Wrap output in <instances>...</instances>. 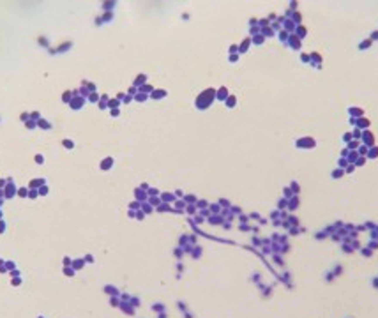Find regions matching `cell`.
Masks as SVG:
<instances>
[{"mask_svg":"<svg viewBox=\"0 0 378 318\" xmlns=\"http://www.w3.org/2000/svg\"><path fill=\"white\" fill-rule=\"evenodd\" d=\"M362 254L364 256H371V249H362Z\"/></svg>","mask_w":378,"mask_h":318,"instance_id":"1","label":"cell"},{"mask_svg":"<svg viewBox=\"0 0 378 318\" xmlns=\"http://www.w3.org/2000/svg\"><path fill=\"white\" fill-rule=\"evenodd\" d=\"M373 286H376V288H378V278H374V279H373Z\"/></svg>","mask_w":378,"mask_h":318,"instance_id":"2","label":"cell"}]
</instances>
